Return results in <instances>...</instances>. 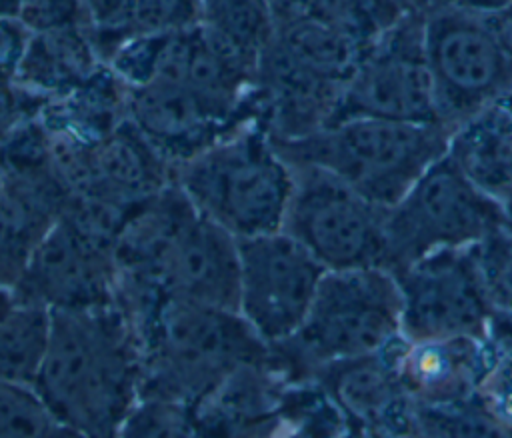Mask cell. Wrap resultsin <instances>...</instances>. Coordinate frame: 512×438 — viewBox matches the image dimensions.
<instances>
[{
	"mask_svg": "<svg viewBox=\"0 0 512 438\" xmlns=\"http://www.w3.org/2000/svg\"><path fill=\"white\" fill-rule=\"evenodd\" d=\"M142 350L114 304L54 310L50 342L34 390L78 438H118L140 400Z\"/></svg>",
	"mask_w": 512,
	"mask_h": 438,
	"instance_id": "obj_1",
	"label": "cell"
},
{
	"mask_svg": "<svg viewBox=\"0 0 512 438\" xmlns=\"http://www.w3.org/2000/svg\"><path fill=\"white\" fill-rule=\"evenodd\" d=\"M400 328L402 294L390 270H330L300 328L270 346V364L286 382L312 380L322 366L382 352Z\"/></svg>",
	"mask_w": 512,
	"mask_h": 438,
	"instance_id": "obj_2",
	"label": "cell"
},
{
	"mask_svg": "<svg viewBox=\"0 0 512 438\" xmlns=\"http://www.w3.org/2000/svg\"><path fill=\"white\" fill-rule=\"evenodd\" d=\"M140 398L188 404L244 364L266 362L270 346L238 310L164 300L138 332Z\"/></svg>",
	"mask_w": 512,
	"mask_h": 438,
	"instance_id": "obj_3",
	"label": "cell"
},
{
	"mask_svg": "<svg viewBox=\"0 0 512 438\" xmlns=\"http://www.w3.org/2000/svg\"><path fill=\"white\" fill-rule=\"evenodd\" d=\"M174 184L236 240L282 230L292 166L256 122H246L174 168Z\"/></svg>",
	"mask_w": 512,
	"mask_h": 438,
	"instance_id": "obj_4",
	"label": "cell"
},
{
	"mask_svg": "<svg viewBox=\"0 0 512 438\" xmlns=\"http://www.w3.org/2000/svg\"><path fill=\"white\" fill-rule=\"evenodd\" d=\"M450 132L440 122L346 118L274 146L288 164L318 166L370 202L392 208L446 154Z\"/></svg>",
	"mask_w": 512,
	"mask_h": 438,
	"instance_id": "obj_5",
	"label": "cell"
},
{
	"mask_svg": "<svg viewBox=\"0 0 512 438\" xmlns=\"http://www.w3.org/2000/svg\"><path fill=\"white\" fill-rule=\"evenodd\" d=\"M500 228L502 204L480 192L444 154L388 208L384 268L398 274L432 252L476 246Z\"/></svg>",
	"mask_w": 512,
	"mask_h": 438,
	"instance_id": "obj_6",
	"label": "cell"
},
{
	"mask_svg": "<svg viewBox=\"0 0 512 438\" xmlns=\"http://www.w3.org/2000/svg\"><path fill=\"white\" fill-rule=\"evenodd\" d=\"M290 166L294 184L282 230L326 272L384 268L388 208L318 166Z\"/></svg>",
	"mask_w": 512,
	"mask_h": 438,
	"instance_id": "obj_7",
	"label": "cell"
},
{
	"mask_svg": "<svg viewBox=\"0 0 512 438\" xmlns=\"http://www.w3.org/2000/svg\"><path fill=\"white\" fill-rule=\"evenodd\" d=\"M424 48L436 112L454 130L476 112L500 102L512 88V60L486 16L470 6L430 8Z\"/></svg>",
	"mask_w": 512,
	"mask_h": 438,
	"instance_id": "obj_8",
	"label": "cell"
},
{
	"mask_svg": "<svg viewBox=\"0 0 512 438\" xmlns=\"http://www.w3.org/2000/svg\"><path fill=\"white\" fill-rule=\"evenodd\" d=\"M394 276L402 294L404 340L490 336L496 310L480 268L478 244L432 252Z\"/></svg>",
	"mask_w": 512,
	"mask_h": 438,
	"instance_id": "obj_9",
	"label": "cell"
},
{
	"mask_svg": "<svg viewBox=\"0 0 512 438\" xmlns=\"http://www.w3.org/2000/svg\"><path fill=\"white\" fill-rule=\"evenodd\" d=\"M424 18L426 12H406L362 50L342 90L334 122L346 118L440 122L424 48Z\"/></svg>",
	"mask_w": 512,
	"mask_h": 438,
	"instance_id": "obj_10",
	"label": "cell"
},
{
	"mask_svg": "<svg viewBox=\"0 0 512 438\" xmlns=\"http://www.w3.org/2000/svg\"><path fill=\"white\" fill-rule=\"evenodd\" d=\"M238 312L268 346L290 338L326 270L284 230L238 240Z\"/></svg>",
	"mask_w": 512,
	"mask_h": 438,
	"instance_id": "obj_11",
	"label": "cell"
},
{
	"mask_svg": "<svg viewBox=\"0 0 512 438\" xmlns=\"http://www.w3.org/2000/svg\"><path fill=\"white\" fill-rule=\"evenodd\" d=\"M12 294L50 312L114 304V252L60 216L34 248Z\"/></svg>",
	"mask_w": 512,
	"mask_h": 438,
	"instance_id": "obj_12",
	"label": "cell"
},
{
	"mask_svg": "<svg viewBox=\"0 0 512 438\" xmlns=\"http://www.w3.org/2000/svg\"><path fill=\"white\" fill-rule=\"evenodd\" d=\"M344 84L328 80L296 60L276 42L256 66L252 110L272 142H296L330 126L338 114Z\"/></svg>",
	"mask_w": 512,
	"mask_h": 438,
	"instance_id": "obj_13",
	"label": "cell"
},
{
	"mask_svg": "<svg viewBox=\"0 0 512 438\" xmlns=\"http://www.w3.org/2000/svg\"><path fill=\"white\" fill-rule=\"evenodd\" d=\"M154 282L166 300L238 310V240L194 208L168 244Z\"/></svg>",
	"mask_w": 512,
	"mask_h": 438,
	"instance_id": "obj_14",
	"label": "cell"
},
{
	"mask_svg": "<svg viewBox=\"0 0 512 438\" xmlns=\"http://www.w3.org/2000/svg\"><path fill=\"white\" fill-rule=\"evenodd\" d=\"M392 368L416 406L468 402L494 360L488 338H444L410 342L398 336L388 346Z\"/></svg>",
	"mask_w": 512,
	"mask_h": 438,
	"instance_id": "obj_15",
	"label": "cell"
},
{
	"mask_svg": "<svg viewBox=\"0 0 512 438\" xmlns=\"http://www.w3.org/2000/svg\"><path fill=\"white\" fill-rule=\"evenodd\" d=\"M312 380L324 388L346 420L394 438L418 434L416 404L392 368L388 346L378 354L322 366Z\"/></svg>",
	"mask_w": 512,
	"mask_h": 438,
	"instance_id": "obj_16",
	"label": "cell"
},
{
	"mask_svg": "<svg viewBox=\"0 0 512 438\" xmlns=\"http://www.w3.org/2000/svg\"><path fill=\"white\" fill-rule=\"evenodd\" d=\"M286 380L266 362L244 364L184 404L194 438H260L272 432Z\"/></svg>",
	"mask_w": 512,
	"mask_h": 438,
	"instance_id": "obj_17",
	"label": "cell"
},
{
	"mask_svg": "<svg viewBox=\"0 0 512 438\" xmlns=\"http://www.w3.org/2000/svg\"><path fill=\"white\" fill-rule=\"evenodd\" d=\"M126 120L176 168L234 128L216 120L182 84L128 86Z\"/></svg>",
	"mask_w": 512,
	"mask_h": 438,
	"instance_id": "obj_18",
	"label": "cell"
},
{
	"mask_svg": "<svg viewBox=\"0 0 512 438\" xmlns=\"http://www.w3.org/2000/svg\"><path fill=\"white\" fill-rule=\"evenodd\" d=\"M94 186L86 196L142 202L174 182V166L128 122L94 144Z\"/></svg>",
	"mask_w": 512,
	"mask_h": 438,
	"instance_id": "obj_19",
	"label": "cell"
},
{
	"mask_svg": "<svg viewBox=\"0 0 512 438\" xmlns=\"http://www.w3.org/2000/svg\"><path fill=\"white\" fill-rule=\"evenodd\" d=\"M446 156L486 196H512V112L496 102L450 132Z\"/></svg>",
	"mask_w": 512,
	"mask_h": 438,
	"instance_id": "obj_20",
	"label": "cell"
},
{
	"mask_svg": "<svg viewBox=\"0 0 512 438\" xmlns=\"http://www.w3.org/2000/svg\"><path fill=\"white\" fill-rule=\"evenodd\" d=\"M92 24L32 34L16 84L50 100H58L80 86L100 66Z\"/></svg>",
	"mask_w": 512,
	"mask_h": 438,
	"instance_id": "obj_21",
	"label": "cell"
},
{
	"mask_svg": "<svg viewBox=\"0 0 512 438\" xmlns=\"http://www.w3.org/2000/svg\"><path fill=\"white\" fill-rule=\"evenodd\" d=\"M126 100L128 86L102 64L72 92L50 100L40 120L96 144L126 120Z\"/></svg>",
	"mask_w": 512,
	"mask_h": 438,
	"instance_id": "obj_22",
	"label": "cell"
},
{
	"mask_svg": "<svg viewBox=\"0 0 512 438\" xmlns=\"http://www.w3.org/2000/svg\"><path fill=\"white\" fill-rule=\"evenodd\" d=\"M60 216L36 198L0 182V284L14 288L28 258Z\"/></svg>",
	"mask_w": 512,
	"mask_h": 438,
	"instance_id": "obj_23",
	"label": "cell"
},
{
	"mask_svg": "<svg viewBox=\"0 0 512 438\" xmlns=\"http://www.w3.org/2000/svg\"><path fill=\"white\" fill-rule=\"evenodd\" d=\"M200 24V0H128L120 14L92 26L96 50L106 64L128 40L174 34Z\"/></svg>",
	"mask_w": 512,
	"mask_h": 438,
	"instance_id": "obj_24",
	"label": "cell"
},
{
	"mask_svg": "<svg viewBox=\"0 0 512 438\" xmlns=\"http://www.w3.org/2000/svg\"><path fill=\"white\" fill-rule=\"evenodd\" d=\"M276 42L304 68L344 86L366 48L312 16L276 28Z\"/></svg>",
	"mask_w": 512,
	"mask_h": 438,
	"instance_id": "obj_25",
	"label": "cell"
},
{
	"mask_svg": "<svg viewBox=\"0 0 512 438\" xmlns=\"http://www.w3.org/2000/svg\"><path fill=\"white\" fill-rule=\"evenodd\" d=\"M52 328V312L14 300L0 318V378L34 386L42 368Z\"/></svg>",
	"mask_w": 512,
	"mask_h": 438,
	"instance_id": "obj_26",
	"label": "cell"
},
{
	"mask_svg": "<svg viewBox=\"0 0 512 438\" xmlns=\"http://www.w3.org/2000/svg\"><path fill=\"white\" fill-rule=\"evenodd\" d=\"M200 26L252 66L276 38L266 0H200Z\"/></svg>",
	"mask_w": 512,
	"mask_h": 438,
	"instance_id": "obj_27",
	"label": "cell"
},
{
	"mask_svg": "<svg viewBox=\"0 0 512 438\" xmlns=\"http://www.w3.org/2000/svg\"><path fill=\"white\" fill-rule=\"evenodd\" d=\"M404 14L398 0H312L308 12L360 46L380 38Z\"/></svg>",
	"mask_w": 512,
	"mask_h": 438,
	"instance_id": "obj_28",
	"label": "cell"
},
{
	"mask_svg": "<svg viewBox=\"0 0 512 438\" xmlns=\"http://www.w3.org/2000/svg\"><path fill=\"white\" fill-rule=\"evenodd\" d=\"M0 438H78L44 406L32 386L0 378Z\"/></svg>",
	"mask_w": 512,
	"mask_h": 438,
	"instance_id": "obj_29",
	"label": "cell"
},
{
	"mask_svg": "<svg viewBox=\"0 0 512 438\" xmlns=\"http://www.w3.org/2000/svg\"><path fill=\"white\" fill-rule=\"evenodd\" d=\"M416 426L422 438H512V428L474 398L446 406H416Z\"/></svg>",
	"mask_w": 512,
	"mask_h": 438,
	"instance_id": "obj_30",
	"label": "cell"
},
{
	"mask_svg": "<svg viewBox=\"0 0 512 438\" xmlns=\"http://www.w3.org/2000/svg\"><path fill=\"white\" fill-rule=\"evenodd\" d=\"M118 438H194L186 408L160 398H140L124 418Z\"/></svg>",
	"mask_w": 512,
	"mask_h": 438,
	"instance_id": "obj_31",
	"label": "cell"
},
{
	"mask_svg": "<svg viewBox=\"0 0 512 438\" xmlns=\"http://www.w3.org/2000/svg\"><path fill=\"white\" fill-rule=\"evenodd\" d=\"M478 258L496 314L512 318V232L500 228L480 242Z\"/></svg>",
	"mask_w": 512,
	"mask_h": 438,
	"instance_id": "obj_32",
	"label": "cell"
},
{
	"mask_svg": "<svg viewBox=\"0 0 512 438\" xmlns=\"http://www.w3.org/2000/svg\"><path fill=\"white\" fill-rule=\"evenodd\" d=\"M14 16L30 34L92 24L82 0H18Z\"/></svg>",
	"mask_w": 512,
	"mask_h": 438,
	"instance_id": "obj_33",
	"label": "cell"
},
{
	"mask_svg": "<svg viewBox=\"0 0 512 438\" xmlns=\"http://www.w3.org/2000/svg\"><path fill=\"white\" fill-rule=\"evenodd\" d=\"M46 98L22 88L16 82H0V142L18 126L40 116Z\"/></svg>",
	"mask_w": 512,
	"mask_h": 438,
	"instance_id": "obj_34",
	"label": "cell"
},
{
	"mask_svg": "<svg viewBox=\"0 0 512 438\" xmlns=\"http://www.w3.org/2000/svg\"><path fill=\"white\" fill-rule=\"evenodd\" d=\"M30 36L16 16H0V82L16 80Z\"/></svg>",
	"mask_w": 512,
	"mask_h": 438,
	"instance_id": "obj_35",
	"label": "cell"
},
{
	"mask_svg": "<svg viewBox=\"0 0 512 438\" xmlns=\"http://www.w3.org/2000/svg\"><path fill=\"white\" fill-rule=\"evenodd\" d=\"M498 40V44L502 46V50L510 56L512 60V4L494 10V12H482Z\"/></svg>",
	"mask_w": 512,
	"mask_h": 438,
	"instance_id": "obj_36",
	"label": "cell"
},
{
	"mask_svg": "<svg viewBox=\"0 0 512 438\" xmlns=\"http://www.w3.org/2000/svg\"><path fill=\"white\" fill-rule=\"evenodd\" d=\"M310 2L312 0H266L268 8L272 12V18L276 22V28L308 16Z\"/></svg>",
	"mask_w": 512,
	"mask_h": 438,
	"instance_id": "obj_37",
	"label": "cell"
},
{
	"mask_svg": "<svg viewBox=\"0 0 512 438\" xmlns=\"http://www.w3.org/2000/svg\"><path fill=\"white\" fill-rule=\"evenodd\" d=\"M90 16L92 26H104L112 22L128 0H82Z\"/></svg>",
	"mask_w": 512,
	"mask_h": 438,
	"instance_id": "obj_38",
	"label": "cell"
},
{
	"mask_svg": "<svg viewBox=\"0 0 512 438\" xmlns=\"http://www.w3.org/2000/svg\"><path fill=\"white\" fill-rule=\"evenodd\" d=\"M340 438H394V436H390L386 432H380V430H374V428H368V426H362L358 422L346 420V428L340 434Z\"/></svg>",
	"mask_w": 512,
	"mask_h": 438,
	"instance_id": "obj_39",
	"label": "cell"
},
{
	"mask_svg": "<svg viewBox=\"0 0 512 438\" xmlns=\"http://www.w3.org/2000/svg\"><path fill=\"white\" fill-rule=\"evenodd\" d=\"M508 4H512V0H468L466 6H470L478 12H494V10H500Z\"/></svg>",
	"mask_w": 512,
	"mask_h": 438,
	"instance_id": "obj_40",
	"label": "cell"
},
{
	"mask_svg": "<svg viewBox=\"0 0 512 438\" xmlns=\"http://www.w3.org/2000/svg\"><path fill=\"white\" fill-rule=\"evenodd\" d=\"M14 300H16V298H14L12 290L0 284V318L8 312V308L14 304Z\"/></svg>",
	"mask_w": 512,
	"mask_h": 438,
	"instance_id": "obj_41",
	"label": "cell"
},
{
	"mask_svg": "<svg viewBox=\"0 0 512 438\" xmlns=\"http://www.w3.org/2000/svg\"><path fill=\"white\" fill-rule=\"evenodd\" d=\"M406 12H428V0H398Z\"/></svg>",
	"mask_w": 512,
	"mask_h": 438,
	"instance_id": "obj_42",
	"label": "cell"
},
{
	"mask_svg": "<svg viewBox=\"0 0 512 438\" xmlns=\"http://www.w3.org/2000/svg\"><path fill=\"white\" fill-rule=\"evenodd\" d=\"M468 0H428V10L430 8H444V6H466Z\"/></svg>",
	"mask_w": 512,
	"mask_h": 438,
	"instance_id": "obj_43",
	"label": "cell"
},
{
	"mask_svg": "<svg viewBox=\"0 0 512 438\" xmlns=\"http://www.w3.org/2000/svg\"><path fill=\"white\" fill-rule=\"evenodd\" d=\"M18 0H0V16H14Z\"/></svg>",
	"mask_w": 512,
	"mask_h": 438,
	"instance_id": "obj_44",
	"label": "cell"
},
{
	"mask_svg": "<svg viewBox=\"0 0 512 438\" xmlns=\"http://www.w3.org/2000/svg\"><path fill=\"white\" fill-rule=\"evenodd\" d=\"M500 102H502V104H504V106H506V108L512 112V88H510V92H508V94H506V96H504Z\"/></svg>",
	"mask_w": 512,
	"mask_h": 438,
	"instance_id": "obj_45",
	"label": "cell"
},
{
	"mask_svg": "<svg viewBox=\"0 0 512 438\" xmlns=\"http://www.w3.org/2000/svg\"><path fill=\"white\" fill-rule=\"evenodd\" d=\"M260 438H270V434H266V436H260Z\"/></svg>",
	"mask_w": 512,
	"mask_h": 438,
	"instance_id": "obj_46",
	"label": "cell"
}]
</instances>
